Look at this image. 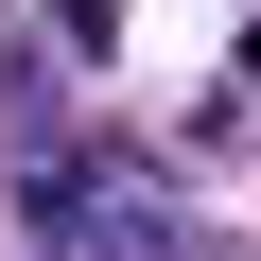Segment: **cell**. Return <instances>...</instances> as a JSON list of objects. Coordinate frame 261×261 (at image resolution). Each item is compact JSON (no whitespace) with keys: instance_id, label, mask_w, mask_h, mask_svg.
<instances>
[{"instance_id":"cell-1","label":"cell","mask_w":261,"mask_h":261,"mask_svg":"<svg viewBox=\"0 0 261 261\" xmlns=\"http://www.w3.org/2000/svg\"><path fill=\"white\" fill-rule=\"evenodd\" d=\"M35 244H53V261H140V244H157V209H140V174L70 157V174H35Z\"/></svg>"}]
</instances>
